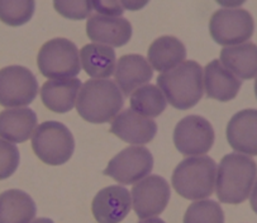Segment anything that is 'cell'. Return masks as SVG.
<instances>
[{"label": "cell", "mask_w": 257, "mask_h": 223, "mask_svg": "<svg viewBox=\"0 0 257 223\" xmlns=\"http://www.w3.org/2000/svg\"><path fill=\"white\" fill-rule=\"evenodd\" d=\"M123 9H130V10H137V9L144 8L147 4V0H144V2H122Z\"/></svg>", "instance_id": "f546056e"}, {"label": "cell", "mask_w": 257, "mask_h": 223, "mask_svg": "<svg viewBox=\"0 0 257 223\" xmlns=\"http://www.w3.org/2000/svg\"><path fill=\"white\" fill-rule=\"evenodd\" d=\"M38 94L35 74L23 66H8L0 71V102L4 108H22L33 102Z\"/></svg>", "instance_id": "ba28073f"}, {"label": "cell", "mask_w": 257, "mask_h": 223, "mask_svg": "<svg viewBox=\"0 0 257 223\" xmlns=\"http://www.w3.org/2000/svg\"><path fill=\"white\" fill-rule=\"evenodd\" d=\"M37 208L31 196L21 189H9L0 197V220L3 223L31 222Z\"/></svg>", "instance_id": "603a6c76"}, {"label": "cell", "mask_w": 257, "mask_h": 223, "mask_svg": "<svg viewBox=\"0 0 257 223\" xmlns=\"http://www.w3.org/2000/svg\"><path fill=\"white\" fill-rule=\"evenodd\" d=\"M256 173V163L251 158L239 152L224 155L215 178L218 200L227 204H241L251 194Z\"/></svg>", "instance_id": "6da1fadb"}, {"label": "cell", "mask_w": 257, "mask_h": 223, "mask_svg": "<svg viewBox=\"0 0 257 223\" xmlns=\"http://www.w3.org/2000/svg\"><path fill=\"white\" fill-rule=\"evenodd\" d=\"M217 163L210 156L186 158L175 168L171 178L174 189L189 200H205L214 192Z\"/></svg>", "instance_id": "277c9868"}, {"label": "cell", "mask_w": 257, "mask_h": 223, "mask_svg": "<svg viewBox=\"0 0 257 223\" xmlns=\"http://www.w3.org/2000/svg\"><path fill=\"white\" fill-rule=\"evenodd\" d=\"M93 8L105 16H120L124 12L119 2H91Z\"/></svg>", "instance_id": "f1b7e54d"}, {"label": "cell", "mask_w": 257, "mask_h": 223, "mask_svg": "<svg viewBox=\"0 0 257 223\" xmlns=\"http://www.w3.org/2000/svg\"><path fill=\"white\" fill-rule=\"evenodd\" d=\"M132 206L142 220L161 214L170 200V186L160 176H147L132 188Z\"/></svg>", "instance_id": "8fae6325"}, {"label": "cell", "mask_w": 257, "mask_h": 223, "mask_svg": "<svg viewBox=\"0 0 257 223\" xmlns=\"http://www.w3.org/2000/svg\"><path fill=\"white\" fill-rule=\"evenodd\" d=\"M204 81L207 96L220 102L233 100L241 88V80L223 67L219 60H213L204 68Z\"/></svg>", "instance_id": "ac0fdd59"}, {"label": "cell", "mask_w": 257, "mask_h": 223, "mask_svg": "<svg viewBox=\"0 0 257 223\" xmlns=\"http://www.w3.org/2000/svg\"><path fill=\"white\" fill-rule=\"evenodd\" d=\"M154 77L151 64L141 54H125L119 58L114 71L115 84L125 98H130L133 91L149 84Z\"/></svg>", "instance_id": "2e32d148"}, {"label": "cell", "mask_w": 257, "mask_h": 223, "mask_svg": "<svg viewBox=\"0 0 257 223\" xmlns=\"http://www.w3.org/2000/svg\"><path fill=\"white\" fill-rule=\"evenodd\" d=\"M154 169V156L146 146H128L109 162L103 172L120 184H133L146 178Z\"/></svg>", "instance_id": "9c48e42d"}, {"label": "cell", "mask_w": 257, "mask_h": 223, "mask_svg": "<svg viewBox=\"0 0 257 223\" xmlns=\"http://www.w3.org/2000/svg\"><path fill=\"white\" fill-rule=\"evenodd\" d=\"M253 30V18L246 9H219L210 16V36L215 43L225 47L244 43Z\"/></svg>", "instance_id": "52a82bcc"}, {"label": "cell", "mask_w": 257, "mask_h": 223, "mask_svg": "<svg viewBox=\"0 0 257 223\" xmlns=\"http://www.w3.org/2000/svg\"><path fill=\"white\" fill-rule=\"evenodd\" d=\"M225 135L232 149L256 156L257 111L254 108H247L234 114L228 122Z\"/></svg>", "instance_id": "9a60e30c"}, {"label": "cell", "mask_w": 257, "mask_h": 223, "mask_svg": "<svg viewBox=\"0 0 257 223\" xmlns=\"http://www.w3.org/2000/svg\"><path fill=\"white\" fill-rule=\"evenodd\" d=\"M131 108L145 118H157L165 111L167 100L161 90L155 84H145L132 92Z\"/></svg>", "instance_id": "cb8c5ba5"}, {"label": "cell", "mask_w": 257, "mask_h": 223, "mask_svg": "<svg viewBox=\"0 0 257 223\" xmlns=\"http://www.w3.org/2000/svg\"><path fill=\"white\" fill-rule=\"evenodd\" d=\"M32 149L43 163L62 166L75 150V140L66 125L59 121H45L32 136Z\"/></svg>", "instance_id": "5b68a950"}, {"label": "cell", "mask_w": 257, "mask_h": 223, "mask_svg": "<svg viewBox=\"0 0 257 223\" xmlns=\"http://www.w3.org/2000/svg\"><path fill=\"white\" fill-rule=\"evenodd\" d=\"M219 62L239 78H254L257 74V46L252 42L227 46L220 50Z\"/></svg>", "instance_id": "ffe728a7"}, {"label": "cell", "mask_w": 257, "mask_h": 223, "mask_svg": "<svg viewBox=\"0 0 257 223\" xmlns=\"http://www.w3.org/2000/svg\"><path fill=\"white\" fill-rule=\"evenodd\" d=\"M86 34L93 42L109 47H122L132 37V24L120 16L100 14L90 16L86 22Z\"/></svg>", "instance_id": "4fadbf2b"}, {"label": "cell", "mask_w": 257, "mask_h": 223, "mask_svg": "<svg viewBox=\"0 0 257 223\" xmlns=\"http://www.w3.org/2000/svg\"><path fill=\"white\" fill-rule=\"evenodd\" d=\"M37 129V115L30 108H14L0 114V136L11 142H24Z\"/></svg>", "instance_id": "e0dca14e"}, {"label": "cell", "mask_w": 257, "mask_h": 223, "mask_svg": "<svg viewBox=\"0 0 257 223\" xmlns=\"http://www.w3.org/2000/svg\"><path fill=\"white\" fill-rule=\"evenodd\" d=\"M124 98L115 81L94 78L85 82L76 98V110L91 124L109 122L123 108Z\"/></svg>", "instance_id": "7a4b0ae2"}, {"label": "cell", "mask_w": 257, "mask_h": 223, "mask_svg": "<svg viewBox=\"0 0 257 223\" xmlns=\"http://www.w3.org/2000/svg\"><path fill=\"white\" fill-rule=\"evenodd\" d=\"M36 3L33 0L23 2H0V18L4 24L11 26H21L28 23L35 13Z\"/></svg>", "instance_id": "d4e9b609"}, {"label": "cell", "mask_w": 257, "mask_h": 223, "mask_svg": "<svg viewBox=\"0 0 257 223\" xmlns=\"http://www.w3.org/2000/svg\"><path fill=\"white\" fill-rule=\"evenodd\" d=\"M220 6H238L241 4H243V2H236V3H225V2H218Z\"/></svg>", "instance_id": "4dcf8cb0"}, {"label": "cell", "mask_w": 257, "mask_h": 223, "mask_svg": "<svg viewBox=\"0 0 257 223\" xmlns=\"http://www.w3.org/2000/svg\"><path fill=\"white\" fill-rule=\"evenodd\" d=\"M131 207L130 190L120 186H109L94 197L91 212L98 222L117 223L127 217Z\"/></svg>", "instance_id": "7c38bea8"}, {"label": "cell", "mask_w": 257, "mask_h": 223, "mask_svg": "<svg viewBox=\"0 0 257 223\" xmlns=\"http://www.w3.org/2000/svg\"><path fill=\"white\" fill-rule=\"evenodd\" d=\"M157 87L167 102L179 110L194 108L203 98V68L195 60H184L157 77Z\"/></svg>", "instance_id": "3957f363"}, {"label": "cell", "mask_w": 257, "mask_h": 223, "mask_svg": "<svg viewBox=\"0 0 257 223\" xmlns=\"http://www.w3.org/2000/svg\"><path fill=\"white\" fill-rule=\"evenodd\" d=\"M195 222H224V213H223L219 203H217L215 200H199L198 202L189 206L185 216H184V223Z\"/></svg>", "instance_id": "484cf974"}, {"label": "cell", "mask_w": 257, "mask_h": 223, "mask_svg": "<svg viewBox=\"0 0 257 223\" xmlns=\"http://www.w3.org/2000/svg\"><path fill=\"white\" fill-rule=\"evenodd\" d=\"M215 134L203 116L190 115L178 122L174 130V144L183 155H203L212 149Z\"/></svg>", "instance_id": "30bf717a"}, {"label": "cell", "mask_w": 257, "mask_h": 223, "mask_svg": "<svg viewBox=\"0 0 257 223\" xmlns=\"http://www.w3.org/2000/svg\"><path fill=\"white\" fill-rule=\"evenodd\" d=\"M38 70L51 80L75 78L81 70L79 50L66 38H53L41 47L37 56Z\"/></svg>", "instance_id": "8992f818"}, {"label": "cell", "mask_w": 257, "mask_h": 223, "mask_svg": "<svg viewBox=\"0 0 257 223\" xmlns=\"http://www.w3.org/2000/svg\"><path fill=\"white\" fill-rule=\"evenodd\" d=\"M149 63L159 72H167L185 60L186 48L180 40L173 36H162L150 46Z\"/></svg>", "instance_id": "44dd1931"}, {"label": "cell", "mask_w": 257, "mask_h": 223, "mask_svg": "<svg viewBox=\"0 0 257 223\" xmlns=\"http://www.w3.org/2000/svg\"><path fill=\"white\" fill-rule=\"evenodd\" d=\"M53 8L62 16L67 19H74V20H81V19L88 18L94 9L91 2H88V0H81V2L55 0Z\"/></svg>", "instance_id": "4316f807"}, {"label": "cell", "mask_w": 257, "mask_h": 223, "mask_svg": "<svg viewBox=\"0 0 257 223\" xmlns=\"http://www.w3.org/2000/svg\"><path fill=\"white\" fill-rule=\"evenodd\" d=\"M110 132L130 144H147L156 136L157 124L132 108H125L113 120Z\"/></svg>", "instance_id": "5bb4252c"}, {"label": "cell", "mask_w": 257, "mask_h": 223, "mask_svg": "<svg viewBox=\"0 0 257 223\" xmlns=\"http://www.w3.org/2000/svg\"><path fill=\"white\" fill-rule=\"evenodd\" d=\"M82 68L93 78H108L115 71V52L111 47L99 43H90L80 50Z\"/></svg>", "instance_id": "7402d4cb"}, {"label": "cell", "mask_w": 257, "mask_h": 223, "mask_svg": "<svg viewBox=\"0 0 257 223\" xmlns=\"http://www.w3.org/2000/svg\"><path fill=\"white\" fill-rule=\"evenodd\" d=\"M2 168H0V178L7 179L16 173L19 166V150L11 142L2 139Z\"/></svg>", "instance_id": "83f0119b"}, {"label": "cell", "mask_w": 257, "mask_h": 223, "mask_svg": "<svg viewBox=\"0 0 257 223\" xmlns=\"http://www.w3.org/2000/svg\"><path fill=\"white\" fill-rule=\"evenodd\" d=\"M79 78L51 80L43 84L41 88V98L48 110L52 112H69L76 105V98L81 88Z\"/></svg>", "instance_id": "d6986e66"}]
</instances>
